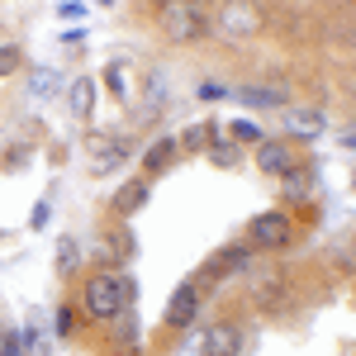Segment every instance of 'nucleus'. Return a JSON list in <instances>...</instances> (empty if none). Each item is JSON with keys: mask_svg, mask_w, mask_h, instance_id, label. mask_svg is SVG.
<instances>
[{"mask_svg": "<svg viewBox=\"0 0 356 356\" xmlns=\"http://www.w3.org/2000/svg\"><path fill=\"white\" fill-rule=\"evenodd\" d=\"M134 304V280L124 271H95L86 280V309L95 318H119Z\"/></svg>", "mask_w": 356, "mask_h": 356, "instance_id": "f257e3e1", "label": "nucleus"}, {"mask_svg": "<svg viewBox=\"0 0 356 356\" xmlns=\"http://www.w3.org/2000/svg\"><path fill=\"white\" fill-rule=\"evenodd\" d=\"M157 24H162L166 38H176V43H191L204 33V5H186V0H166L162 10H157Z\"/></svg>", "mask_w": 356, "mask_h": 356, "instance_id": "f03ea898", "label": "nucleus"}, {"mask_svg": "<svg viewBox=\"0 0 356 356\" xmlns=\"http://www.w3.org/2000/svg\"><path fill=\"white\" fill-rule=\"evenodd\" d=\"M219 24H223V33L247 38V33H257L266 24V10L261 5H219Z\"/></svg>", "mask_w": 356, "mask_h": 356, "instance_id": "7ed1b4c3", "label": "nucleus"}, {"mask_svg": "<svg viewBox=\"0 0 356 356\" xmlns=\"http://www.w3.org/2000/svg\"><path fill=\"white\" fill-rule=\"evenodd\" d=\"M290 233H295V228H290L285 214H257L252 228H247V238H252L257 247H285V243H290Z\"/></svg>", "mask_w": 356, "mask_h": 356, "instance_id": "20e7f679", "label": "nucleus"}, {"mask_svg": "<svg viewBox=\"0 0 356 356\" xmlns=\"http://www.w3.org/2000/svg\"><path fill=\"white\" fill-rule=\"evenodd\" d=\"M200 352L204 356H238L243 352V328H238V323H214V328H204Z\"/></svg>", "mask_w": 356, "mask_h": 356, "instance_id": "39448f33", "label": "nucleus"}, {"mask_svg": "<svg viewBox=\"0 0 356 356\" xmlns=\"http://www.w3.org/2000/svg\"><path fill=\"white\" fill-rule=\"evenodd\" d=\"M86 152L95 157V171H110L114 162L129 157V138H114V134H86Z\"/></svg>", "mask_w": 356, "mask_h": 356, "instance_id": "423d86ee", "label": "nucleus"}, {"mask_svg": "<svg viewBox=\"0 0 356 356\" xmlns=\"http://www.w3.org/2000/svg\"><path fill=\"white\" fill-rule=\"evenodd\" d=\"M257 166H261L266 176H285L290 166H300V162H295L290 143H280V138H261V143H257Z\"/></svg>", "mask_w": 356, "mask_h": 356, "instance_id": "0eeeda50", "label": "nucleus"}, {"mask_svg": "<svg viewBox=\"0 0 356 356\" xmlns=\"http://www.w3.org/2000/svg\"><path fill=\"white\" fill-rule=\"evenodd\" d=\"M195 309H200V290H195V280H186V285H176V295L166 304V323L171 328H191Z\"/></svg>", "mask_w": 356, "mask_h": 356, "instance_id": "6e6552de", "label": "nucleus"}, {"mask_svg": "<svg viewBox=\"0 0 356 356\" xmlns=\"http://www.w3.org/2000/svg\"><path fill=\"white\" fill-rule=\"evenodd\" d=\"M243 105H252V110H271V105H285L290 95H285V86H243V90H233Z\"/></svg>", "mask_w": 356, "mask_h": 356, "instance_id": "1a4fd4ad", "label": "nucleus"}, {"mask_svg": "<svg viewBox=\"0 0 356 356\" xmlns=\"http://www.w3.org/2000/svg\"><path fill=\"white\" fill-rule=\"evenodd\" d=\"M285 129H290V138H318L323 134V114L318 110H285Z\"/></svg>", "mask_w": 356, "mask_h": 356, "instance_id": "9d476101", "label": "nucleus"}, {"mask_svg": "<svg viewBox=\"0 0 356 356\" xmlns=\"http://www.w3.org/2000/svg\"><path fill=\"white\" fill-rule=\"evenodd\" d=\"M143 204H147V181H129V186L114 191V209L119 214H138Z\"/></svg>", "mask_w": 356, "mask_h": 356, "instance_id": "9b49d317", "label": "nucleus"}, {"mask_svg": "<svg viewBox=\"0 0 356 356\" xmlns=\"http://www.w3.org/2000/svg\"><path fill=\"white\" fill-rule=\"evenodd\" d=\"M67 90H72V95H67L72 114H76V119H90V105H95V81L76 76V86H67Z\"/></svg>", "mask_w": 356, "mask_h": 356, "instance_id": "f8f14e48", "label": "nucleus"}, {"mask_svg": "<svg viewBox=\"0 0 356 356\" xmlns=\"http://www.w3.org/2000/svg\"><path fill=\"white\" fill-rule=\"evenodd\" d=\"M219 124H191V129H186V134H181V147H186V152H200V147H209V143H219Z\"/></svg>", "mask_w": 356, "mask_h": 356, "instance_id": "ddd939ff", "label": "nucleus"}, {"mask_svg": "<svg viewBox=\"0 0 356 356\" xmlns=\"http://www.w3.org/2000/svg\"><path fill=\"white\" fill-rule=\"evenodd\" d=\"M280 191H285V200H304V195L314 191V176H309L304 166H290V171L280 176Z\"/></svg>", "mask_w": 356, "mask_h": 356, "instance_id": "4468645a", "label": "nucleus"}, {"mask_svg": "<svg viewBox=\"0 0 356 356\" xmlns=\"http://www.w3.org/2000/svg\"><path fill=\"white\" fill-rule=\"evenodd\" d=\"M110 323H114V342H119L129 356H138V323H134V314L124 309L119 318H110Z\"/></svg>", "mask_w": 356, "mask_h": 356, "instance_id": "2eb2a0df", "label": "nucleus"}, {"mask_svg": "<svg viewBox=\"0 0 356 356\" xmlns=\"http://www.w3.org/2000/svg\"><path fill=\"white\" fill-rule=\"evenodd\" d=\"M81 266V247H76V238H62L57 243V275H72Z\"/></svg>", "mask_w": 356, "mask_h": 356, "instance_id": "dca6fc26", "label": "nucleus"}, {"mask_svg": "<svg viewBox=\"0 0 356 356\" xmlns=\"http://www.w3.org/2000/svg\"><path fill=\"white\" fill-rule=\"evenodd\" d=\"M105 86H110L114 100H129V67H124V62H110V67H105Z\"/></svg>", "mask_w": 356, "mask_h": 356, "instance_id": "f3484780", "label": "nucleus"}, {"mask_svg": "<svg viewBox=\"0 0 356 356\" xmlns=\"http://www.w3.org/2000/svg\"><path fill=\"white\" fill-rule=\"evenodd\" d=\"M252 295H257V300H275V295H280V275L275 271H257L252 275Z\"/></svg>", "mask_w": 356, "mask_h": 356, "instance_id": "a211bd4d", "label": "nucleus"}, {"mask_svg": "<svg viewBox=\"0 0 356 356\" xmlns=\"http://www.w3.org/2000/svg\"><path fill=\"white\" fill-rule=\"evenodd\" d=\"M171 157H176V143H171V138H162V143H152V147H147V166H152V171H166Z\"/></svg>", "mask_w": 356, "mask_h": 356, "instance_id": "6ab92c4d", "label": "nucleus"}, {"mask_svg": "<svg viewBox=\"0 0 356 356\" xmlns=\"http://www.w3.org/2000/svg\"><path fill=\"white\" fill-rule=\"evenodd\" d=\"M19 62H24V53H19L15 43H0V81H5V76H15V72H19Z\"/></svg>", "mask_w": 356, "mask_h": 356, "instance_id": "aec40b11", "label": "nucleus"}, {"mask_svg": "<svg viewBox=\"0 0 356 356\" xmlns=\"http://www.w3.org/2000/svg\"><path fill=\"white\" fill-rule=\"evenodd\" d=\"M53 86H62V76H57L53 67H43V72H33L29 90H33V95H53Z\"/></svg>", "mask_w": 356, "mask_h": 356, "instance_id": "412c9836", "label": "nucleus"}, {"mask_svg": "<svg viewBox=\"0 0 356 356\" xmlns=\"http://www.w3.org/2000/svg\"><path fill=\"white\" fill-rule=\"evenodd\" d=\"M209 162L214 166H233L238 162V143H209Z\"/></svg>", "mask_w": 356, "mask_h": 356, "instance_id": "4be33fe9", "label": "nucleus"}, {"mask_svg": "<svg viewBox=\"0 0 356 356\" xmlns=\"http://www.w3.org/2000/svg\"><path fill=\"white\" fill-rule=\"evenodd\" d=\"M233 129V143H261V129L252 124V119H238V124H228Z\"/></svg>", "mask_w": 356, "mask_h": 356, "instance_id": "5701e85b", "label": "nucleus"}, {"mask_svg": "<svg viewBox=\"0 0 356 356\" xmlns=\"http://www.w3.org/2000/svg\"><path fill=\"white\" fill-rule=\"evenodd\" d=\"M57 337H72V332H76V314H72V309H57Z\"/></svg>", "mask_w": 356, "mask_h": 356, "instance_id": "b1692460", "label": "nucleus"}, {"mask_svg": "<svg viewBox=\"0 0 356 356\" xmlns=\"http://www.w3.org/2000/svg\"><path fill=\"white\" fill-rule=\"evenodd\" d=\"M228 95V86H219V81H204L200 86V100H223Z\"/></svg>", "mask_w": 356, "mask_h": 356, "instance_id": "393cba45", "label": "nucleus"}, {"mask_svg": "<svg viewBox=\"0 0 356 356\" xmlns=\"http://www.w3.org/2000/svg\"><path fill=\"white\" fill-rule=\"evenodd\" d=\"M0 356H19V337L15 332H0Z\"/></svg>", "mask_w": 356, "mask_h": 356, "instance_id": "a878e982", "label": "nucleus"}, {"mask_svg": "<svg viewBox=\"0 0 356 356\" xmlns=\"http://www.w3.org/2000/svg\"><path fill=\"white\" fill-rule=\"evenodd\" d=\"M48 214H53V209L38 200V204H33V214H29V223H33V228H43V223H48Z\"/></svg>", "mask_w": 356, "mask_h": 356, "instance_id": "bb28decb", "label": "nucleus"}, {"mask_svg": "<svg viewBox=\"0 0 356 356\" xmlns=\"http://www.w3.org/2000/svg\"><path fill=\"white\" fill-rule=\"evenodd\" d=\"M29 157H33V152H29V147H10V171H19V166H24Z\"/></svg>", "mask_w": 356, "mask_h": 356, "instance_id": "cd10ccee", "label": "nucleus"}, {"mask_svg": "<svg viewBox=\"0 0 356 356\" xmlns=\"http://www.w3.org/2000/svg\"><path fill=\"white\" fill-rule=\"evenodd\" d=\"M57 15L62 19H76V15H86V5H57Z\"/></svg>", "mask_w": 356, "mask_h": 356, "instance_id": "c85d7f7f", "label": "nucleus"}]
</instances>
